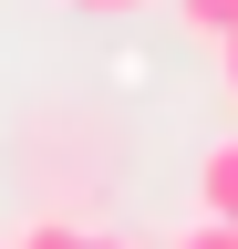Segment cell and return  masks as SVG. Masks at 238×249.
Returning <instances> with one entry per match:
<instances>
[{
	"label": "cell",
	"mask_w": 238,
	"mask_h": 249,
	"mask_svg": "<svg viewBox=\"0 0 238 249\" xmlns=\"http://www.w3.org/2000/svg\"><path fill=\"white\" fill-rule=\"evenodd\" d=\"M187 187H197V218H238V135H218V145H207Z\"/></svg>",
	"instance_id": "cell-1"
},
{
	"label": "cell",
	"mask_w": 238,
	"mask_h": 249,
	"mask_svg": "<svg viewBox=\"0 0 238 249\" xmlns=\"http://www.w3.org/2000/svg\"><path fill=\"white\" fill-rule=\"evenodd\" d=\"M166 11L187 21L197 42H228V31H238V0H166Z\"/></svg>",
	"instance_id": "cell-2"
},
{
	"label": "cell",
	"mask_w": 238,
	"mask_h": 249,
	"mask_svg": "<svg viewBox=\"0 0 238 249\" xmlns=\"http://www.w3.org/2000/svg\"><path fill=\"white\" fill-rule=\"evenodd\" d=\"M11 249H83V218H32V229H11Z\"/></svg>",
	"instance_id": "cell-3"
},
{
	"label": "cell",
	"mask_w": 238,
	"mask_h": 249,
	"mask_svg": "<svg viewBox=\"0 0 238 249\" xmlns=\"http://www.w3.org/2000/svg\"><path fill=\"white\" fill-rule=\"evenodd\" d=\"M166 249H238V218H187Z\"/></svg>",
	"instance_id": "cell-4"
},
{
	"label": "cell",
	"mask_w": 238,
	"mask_h": 249,
	"mask_svg": "<svg viewBox=\"0 0 238 249\" xmlns=\"http://www.w3.org/2000/svg\"><path fill=\"white\" fill-rule=\"evenodd\" d=\"M218 93H228V104H238V31H228V42H218Z\"/></svg>",
	"instance_id": "cell-5"
},
{
	"label": "cell",
	"mask_w": 238,
	"mask_h": 249,
	"mask_svg": "<svg viewBox=\"0 0 238 249\" xmlns=\"http://www.w3.org/2000/svg\"><path fill=\"white\" fill-rule=\"evenodd\" d=\"M63 11H94V21H125V11H145V0H63Z\"/></svg>",
	"instance_id": "cell-6"
},
{
	"label": "cell",
	"mask_w": 238,
	"mask_h": 249,
	"mask_svg": "<svg viewBox=\"0 0 238 249\" xmlns=\"http://www.w3.org/2000/svg\"><path fill=\"white\" fill-rule=\"evenodd\" d=\"M83 249H135V239L125 229H83Z\"/></svg>",
	"instance_id": "cell-7"
},
{
	"label": "cell",
	"mask_w": 238,
	"mask_h": 249,
	"mask_svg": "<svg viewBox=\"0 0 238 249\" xmlns=\"http://www.w3.org/2000/svg\"><path fill=\"white\" fill-rule=\"evenodd\" d=\"M0 249H11V239H0Z\"/></svg>",
	"instance_id": "cell-8"
}]
</instances>
